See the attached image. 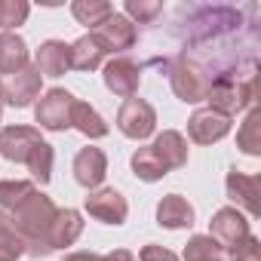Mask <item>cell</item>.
<instances>
[{
	"label": "cell",
	"mask_w": 261,
	"mask_h": 261,
	"mask_svg": "<svg viewBox=\"0 0 261 261\" xmlns=\"http://www.w3.org/2000/svg\"><path fill=\"white\" fill-rule=\"evenodd\" d=\"M56 203L43 194V191H34L16 212H10L16 230L22 233L25 240V255L31 258H46L53 255V246H49V227L56 221Z\"/></svg>",
	"instance_id": "1"
},
{
	"label": "cell",
	"mask_w": 261,
	"mask_h": 261,
	"mask_svg": "<svg viewBox=\"0 0 261 261\" xmlns=\"http://www.w3.org/2000/svg\"><path fill=\"white\" fill-rule=\"evenodd\" d=\"M169 83H172V92L188 101V105H197V101H206L209 95V86H212V74L197 65L194 59H178L169 65Z\"/></svg>",
	"instance_id": "2"
},
{
	"label": "cell",
	"mask_w": 261,
	"mask_h": 261,
	"mask_svg": "<svg viewBox=\"0 0 261 261\" xmlns=\"http://www.w3.org/2000/svg\"><path fill=\"white\" fill-rule=\"evenodd\" d=\"M252 95H255L252 77H240V80L237 77H218V80H212L206 101H209L212 111H218L224 117H233V114H240L252 105Z\"/></svg>",
	"instance_id": "3"
},
{
	"label": "cell",
	"mask_w": 261,
	"mask_h": 261,
	"mask_svg": "<svg viewBox=\"0 0 261 261\" xmlns=\"http://www.w3.org/2000/svg\"><path fill=\"white\" fill-rule=\"evenodd\" d=\"M74 95L68 89H46L43 98L34 108V120L40 123V129H49V133H65L71 129V111H74Z\"/></svg>",
	"instance_id": "4"
},
{
	"label": "cell",
	"mask_w": 261,
	"mask_h": 261,
	"mask_svg": "<svg viewBox=\"0 0 261 261\" xmlns=\"http://www.w3.org/2000/svg\"><path fill=\"white\" fill-rule=\"evenodd\" d=\"M117 129L126 139L142 142L157 129V111L145 98H126L117 111Z\"/></svg>",
	"instance_id": "5"
},
{
	"label": "cell",
	"mask_w": 261,
	"mask_h": 261,
	"mask_svg": "<svg viewBox=\"0 0 261 261\" xmlns=\"http://www.w3.org/2000/svg\"><path fill=\"white\" fill-rule=\"evenodd\" d=\"M40 83H43V77L31 65H25L22 71L4 74L0 77V101H7L13 108H28L40 95Z\"/></svg>",
	"instance_id": "6"
},
{
	"label": "cell",
	"mask_w": 261,
	"mask_h": 261,
	"mask_svg": "<svg viewBox=\"0 0 261 261\" xmlns=\"http://www.w3.org/2000/svg\"><path fill=\"white\" fill-rule=\"evenodd\" d=\"M40 142V129L34 126H4L0 129V157L10 163H28Z\"/></svg>",
	"instance_id": "7"
},
{
	"label": "cell",
	"mask_w": 261,
	"mask_h": 261,
	"mask_svg": "<svg viewBox=\"0 0 261 261\" xmlns=\"http://www.w3.org/2000/svg\"><path fill=\"white\" fill-rule=\"evenodd\" d=\"M209 237L221 246V249H230L237 246L240 240L249 237V218L237 209V206H224L212 215L209 221Z\"/></svg>",
	"instance_id": "8"
},
{
	"label": "cell",
	"mask_w": 261,
	"mask_h": 261,
	"mask_svg": "<svg viewBox=\"0 0 261 261\" xmlns=\"http://www.w3.org/2000/svg\"><path fill=\"white\" fill-rule=\"evenodd\" d=\"M92 34L98 37V43L105 46V53H123V49H133L136 40H139L136 25L129 22L126 16H120V13H111L98 28H92Z\"/></svg>",
	"instance_id": "9"
},
{
	"label": "cell",
	"mask_w": 261,
	"mask_h": 261,
	"mask_svg": "<svg viewBox=\"0 0 261 261\" xmlns=\"http://www.w3.org/2000/svg\"><path fill=\"white\" fill-rule=\"evenodd\" d=\"M227 133H230V117H224V114H218L212 108H200L188 120V136L197 145H215Z\"/></svg>",
	"instance_id": "10"
},
{
	"label": "cell",
	"mask_w": 261,
	"mask_h": 261,
	"mask_svg": "<svg viewBox=\"0 0 261 261\" xmlns=\"http://www.w3.org/2000/svg\"><path fill=\"white\" fill-rule=\"evenodd\" d=\"M86 212H89L92 218H98V221L117 227V224L126 221L129 203H126V197H123L120 191H114V188H98V191H89V197H86Z\"/></svg>",
	"instance_id": "11"
},
{
	"label": "cell",
	"mask_w": 261,
	"mask_h": 261,
	"mask_svg": "<svg viewBox=\"0 0 261 261\" xmlns=\"http://www.w3.org/2000/svg\"><path fill=\"white\" fill-rule=\"evenodd\" d=\"M105 86L114 92V95H123V98H133L139 92V83H142V68L133 62V59H111L105 65Z\"/></svg>",
	"instance_id": "12"
},
{
	"label": "cell",
	"mask_w": 261,
	"mask_h": 261,
	"mask_svg": "<svg viewBox=\"0 0 261 261\" xmlns=\"http://www.w3.org/2000/svg\"><path fill=\"white\" fill-rule=\"evenodd\" d=\"M224 188H227V197H230L237 206H243L252 218L261 212V203H258V197H261V178H258V175H246V172L230 169Z\"/></svg>",
	"instance_id": "13"
},
{
	"label": "cell",
	"mask_w": 261,
	"mask_h": 261,
	"mask_svg": "<svg viewBox=\"0 0 261 261\" xmlns=\"http://www.w3.org/2000/svg\"><path fill=\"white\" fill-rule=\"evenodd\" d=\"M108 175V157L101 148H83L77 157H74V178L77 185H83L86 191H95Z\"/></svg>",
	"instance_id": "14"
},
{
	"label": "cell",
	"mask_w": 261,
	"mask_h": 261,
	"mask_svg": "<svg viewBox=\"0 0 261 261\" xmlns=\"http://www.w3.org/2000/svg\"><path fill=\"white\" fill-rule=\"evenodd\" d=\"M34 68L40 77H62L65 71H71V46L62 40H46L37 49Z\"/></svg>",
	"instance_id": "15"
},
{
	"label": "cell",
	"mask_w": 261,
	"mask_h": 261,
	"mask_svg": "<svg viewBox=\"0 0 261 261\" xmlns=\"http://www.w3.org/2000/svg\"><path fill=\"white\" fill-rule=\"evenodd\" d=\"M157 221L169 230H181L194 224V206L181 197V194H166L157 203Z\"/></svg>",
	"instance_id": "16"
},
{
	"label": "cell",
	"mask_w": 261,
	"mask_h": 261,
	"mask_svg": "<svg viewBox=\"0 0 261 261\" xmlns=\"http://www.w3.org/2000/svg\"><path fill=\"white\" fill-rule=\"evenodd\" d=\"M83 233V218L77 209H59L56 212V221L49 227V246L53 252L56 249H65V246H74Z\"/></svg>",
	"instance_id": "17"
},
{
	"label": "cell",
	"mask_w": 261,
	"mask_h": 261,
	"mask_svg": "<svg viewBox=\"0 0 261 261\" xmlns=\"http://www.w3.org/2000/svg\"><path fill=\"white\" fill-rule=\"evenodd\" d=\"M151 148L157 151V157L166 163L169 172L172 169H181L188 163V142H185V136L178 133V129H163V133L154 139Z\"/></svg>",
	"instance_id": "18"
},
{
	"label": "cell",
	"mask_w": 261,
	"mask_h": 261,
	"mask_svg": "<svg viewBox=\"0 0 261 261\" xmlns=\"http://www.w3.org/2000/svg\"><path fill=\"white\" fill-rule=\"evenodd\" d=\"M28 65V46L19 34L13 31H0V77L22 71Z\"/></svg>",
	"instance_id": "19"
},
{
	"label": "cell",
	"mask_w": 261,
	"mask_h": 261,
	"mask_svg": "<svg viewBox=\"0 0 261 261\" xmlns=\"http://www.w3.org/2000/svg\"><path fill=\"white\" fill-rule=\"evenodd\" d=\"M105 46L98 43V37L89 31V34H83L74 46H71V68H77V71H95V68H101V62H105Z\"/></svg>",
	"instance_id": "20"
},
{
	"label": "cell",
	"mask_w": 261,
	"mask_h": 261,
	"mask_svg": "<svg viewBox=\"0 0 261 261\" xmlns=\"http://www.w3.org/2000/svg\"><path fill=\"white\" fill-rule=\"evenodd\" d=\"M71 126L80 129L86 139H105L108 136V123L101 120V114L86 105V101H74V111H71Z\"/></svg>",
	"instance_id": "21"
},
{
	"label": "cell",
	"mask_w": 261,
	"mask_h": 261,
	"mask_svg": "<svg viewBox=\"0 0 261 261\" xmlns=\"http://www.w3.org/2000/svg\"><path fill=\"white\" fill-rule=\"evenodd\" d=\"M133 172L142 178V181H160L163 175H169V169H166V163L157 157V151L148 145V148H139L136 154H133Z\"/></svg>",
	"instance_id": "22"
},
{
	"label": "cell",
	"mask_w": 261,
	"mask_h": 261,
	"mask_svg": "<svg viewBox=\"0 0 261 261\" xmlns=\"http://www.w3.org/2000/svg\"><path fill=\"white\" fill-rule=\"evenodd\" d=\"M25 255V240L16 230L13 218L0 209V261H16Z\"/></svg>",
	"instance_id": "23"
},
{
	"label": "cell",
	"mask_w": 261,
	"mask_h": 261,
	"mask_svg": "<svg viewBox=\"0 0 261 261\" xmlns=\"http://www.w3.org/2000/svg\"><path fill=\"white\" fill-rule=\"evenodd\" d=\"M34 191H37L34 181H25V178H4V181H0V209H4V212H16Z\"/></svg>",
	"instance_id": "24"
},
{
	"label": "cell",
	"mask_w": 261,
	"mask_h": 261,
	"mask_svg": "<svg viewBox=\"0 0 261 261\" xmlns=\"http://www.w3.org/2000/svg\"><path fill=\"white\" fill-rule=\"evenodd\" d=\"M71 13H74V19H77L80 25H89V31H92V28H98V25L114 13V7L105 4V0H74V4H71Z\"/></svg>",
	"instance_id": "25"
},
{
	"label": "cell",
	"mask_w": 261,
	"mask_h": 261,
	"mask_svg": "<svg viewBox=\"0 0 261 261\" xmlns=\"http://www.w3.org/2000/svg\"><path fill=\"white\" fill-rule=\"evenodd\" d=\"M185 261H224V249L209 233H197L185 246Z\"/></svg>",
	"instance_id": "26"
},
{
	"label": "cell",
	"mask_w": 261,
	"mask_h": 261,
	"mask_svg": "<svg viewBox=\"0 0 261 261\" xmlns=\"http://www.w3.org/2000/svg\"><path fill=\"white\" fill-rule=\"evenodd\" d=\"M53 163H56V151H53V145H46V142H40L37 148H34V154L28 157V172L40 181V185H46L49 178H53Z\"/></svg>",
	"instance_id": "27"
},
{
	"label": "cell",
	"mask_w": 261,
	"mask_h": 261,
	"mask_svg": "<svg viewBox=\"0 0 261 261\" xmlns=\"http://www.w3.org/2000/svg\"><path fill=\"white\" fill-rule=\"evenodd\" d=\"M31 16V7L25 0H0V28L13 31L19 25H25V19Z\"/></svg>",
	"instance_id": "28"
},
{
	"label": "cell",
	"mask_w": 261,
	"mask_h": 261,
	"mask_svg": "<svg viewBox=\"0 0 261 261\" xmlns=\"http://www.w3.org/2000/svg\"><path fill=\"white\" fill-rule=\"evenodd\" d=\"M258 111H249L246 114V123L240 126V133H237V145L246 151V154H261V142H258Z\"/></svg>",
	"instance_id": "29"
},
{
	"label": "cell",
	"mask_w": 261,
	"mask_h": 261,
	"mask_svg": "<svg viewBox=\"0 0 261 261\" xmlns=\"http://www.w3.org/2000/svg\"><path fill=\"white\" fill-rule=\"evenodd\" d=\"M163 13V4L157 0H126V16H133L136 22H154Z\"/></svg>",
	"instance_id": "30"
},
{
	"label": "cell",
	"mask_w": 261,
	"mask_h": 261,
	"mask_svg": "<svg viewBox=\"0 0 261 261\" xmlns=\"http://www.w3.org/2000/svg\"><path fill=\"white\" fill-rule=\"evenodd\" d=\"M227 252V258L230 261H261V243L249 233L246 240H240L237 246H230V249H224Z\"/></svg>",
	"instance_id": "31"
},
{
	"label": "cell",
	"mask_w": 261,
	"mask_h": 261,
	"mask_svg": "<svg viewBox=\"0 0 261 261\" xmlns=\"http://www.w3.org/2000/svg\"><path fill=\"white\" fill-rule=\"evenodd\" d=\"M139 258L142 261H178V255L175 252H169V249H163V246H145L142 252H139Z\"/></svg>",
	"instance_id": "32"
},
{
	"label": "cell",
	"mask_w": 261,
	"mask_h": 261,
	"mask_svg": "<svg viewBox=\"0 0 261 261\" xmlns=\"http://www.w3.org/2000/svg\"><path fill=\"white\" fill-rule=\"evenodd\" d=\"M65 261H105V255H98V252H71V255H65Z\"/></svg>",
	"instance_id": "33"
},
{
	"label": "cell",
	"mask_w": 261,
	"mask_h": 261,
	"mask_svg": "<svg viewBox=\"0 0 261 261\" xmlns=\"http://www.w3.org/2000/svg\"><path fill=\"white\" fill-rule=\"evenodd\" d=\"M105 261H136V255L129 252V249H114V252L105 255Z\"/></svg>",
	"instance_id": "34"
},
{
	"label": "cell",
	"mask_w": 261,
	"mask_h": 261,
	"mask_svg": "<svg viewBox=\"0 0 261 261\" xmlns=\"http://www.w3.org/2000/svg\"><path fill=\"white\" fill-rule=\"evenodd\" d=\"M0 114H4V108H0Z\"/></svg>",
	"instance_id": "35"
}]
</instances>
